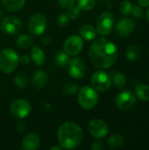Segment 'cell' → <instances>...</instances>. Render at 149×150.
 <instances>
[{"instance_id":"obj_38","label":"cell","mask_w":149,"mask_h":150,"mask_svg":"<svg viewBox=\"0 0 149 150\" xmlns=\"http://www.w3.org/2000/svg\"><path fill=\"white\" fill-rule=\"evenodd\" d=\"M50 149L51 150H61L62 149V148L60 146V147H58V146H54V147H52V148H50Z\"/></svg>"},{"instance_id":"obj_6","label":"cell","mask_w":149,"mask_h":150,"mask_svg":"<svg viewBox=\"0 0 149 150\" xmlns=\"http://www.w3.org/2000/svg\"><path fill=\"white\" fill-rule=\"evenodd\" d=\"M114 17L109 11L103 12L97 18V31L102 36L109 35L113 28Z\"/></svg>"},{"instance_id":"obj_17","label":"cell","mask_w":149,"mask_h":150,"mask_svg":"<svg viewBox=\"0 0 149 150\" xmlns=\"http://www.w3.org/2000/svg\"><path fill=\"white\" fill-rule=\"evenodd\" d=\"M25 0H1L3 8L8 11H18L23 8Z\"/></svg>"},{"instance_id":"obj_24","label":"cell","mask_w":149,"mask_h":150,"mask_svg":"<svg viewBox=\"0 0 149 150\" xmlns=\"http://www.w3.org/2000/svg\"><path fill=\"white\" fill-rule=\"evenodd\" d=\"M17 45L21 48H28L32 45V38L27 34H22L17 39Z\"/></svg>"},{"instance_id":"obj_37","label":"cell","mask_w":149,"mask_h":150,"mask_svg":"<svg viewBox=\"0 0 149 150\" xmlns=\"http://www.w3.org/2000/svg\"><path fill=\"white\" fill-rule=\"evenodd\" d=\"M139 4L141 7H148L149 6V0H137Z\"/></svg>"},{"instance_id":"obj_14","label":"cell","mask_w":149,"mask_h":150,"mask_svg":"<svg viewBox=\"0 0 149 150\" xmlns=\"http://www.w3.org/2000/svg\"><path fill=\"white\" fill-rule=\"evenodd\" d=\"M133 30H134V24L130 18H121L118 22L115 27L116 34L121 38L129 36L133 32Z\"/></svg>"},{"instance_id":"obj_10","label":"cell","mask_w":149,"mask_h":150,"mask_svg":"<svg viewBox=\"0 0 149 150\" xmlns=\"http://www.w3.org/2000/svg\"><path fill=\"white\" fill-rule=\"evenodd\" d=\"M136 103V96L133 92L130 91H124L120 92L115 99L116 106L122 111H126L135 105Z\"/></svg>"},{"instance_id":"obj_15","label":"cell","mask_w":149,"mask_h":150,"mask_svg":"<svg viewBox=\"0 0 149 150\" xmlns=\"http://www.w3.org/2000/svg\"><path fill=\"white\" fill-rule=\"evenodd\" d=\"M40 137L35 133L27 134L22 140V149L25 150L38 149L40 147Z\"/></svg>"},{"instance_id":"obj_12","label":"cell","mask_w":149,"mask_h":150,"mask_svg":"<svg viewBox=\"0 0 149 150\" xmlns=\"http://www.w3.org/2000/svg\"><path fill=\"white\" fill-rule=\"evenodd\" d=\"M88 129L90 135L97 139L104 138L108 134V126L104 120L100 119H94L90 120L88 126Z\"/></svg>"},{"instance_id":"obj_34","label":"cell","mask_w":149,"mask_h":150,"mask_svg":"<svg viewBox=\"0 0 149 150\" xmlns=\"http://www.w3.org/2000/svg\"><path fill=\"white\" fill-rule=\"evenodd\" d=\"M91 149L93 150H102L104 149V145L101 142H95L91 146Z\"/></svg>"},{"instance_id":"obj_31","label":"cell","mask_w":149,"mask_h":150,"mask_svg":"<svg viewBox=\"0 0 149 150\" xmlns=\"http://www.w3.org/2000/svg\"><path fill=\"white\" fill-rule=\"evenodd\" d=\"M57 22L61 26L67 25L69 22V18L68 17L67 14H61V15H59V17L57 18Z\"/></svg>"},{"instance_id":"obj_33","label":"cell","mask_w":149,"mask_h":150,"mask_svg":"<svg viewBox=\"0 0 149 150\" xmlns=\"http://www.w3.org/2000/svg\"><path fill=\"white\" fill-rule=\"evenodd\" d=\"M132 14L138 18H141L143 16V10L141 7L140 6H133V11H132Z\"/></svg>"},{"instance_id":"obj_28","label":"cell","mask_w":149,"mask_h":150,"mask_svg":"<svg viewBox=\"0 0 149 150\" xmlns=\"http://www.w3.org/2000/svg\"><path fill=\"white\" fill-rule=\"evenodd\" d=\"M133 4L132 3L129 1V0H124L121 4H120V6H119V10H120V12L123 14V15H129L132 13V11H133Z\"/></svg>"},{"instance_id":"obj_18","label":"cell","mask_w":149,"mask_h":150,"mask_svg":"<svg viewBox=\"0 0 149 150\" xmlns=\"http://www.w3.org/2000/svg\"><path fill=\"white\" fill-rule=\"evenodd\" d=\"M80 35L86 40H92L97 37V30L90 24H84L80 27Z\"/></svg>"},{"instance_id":"obj_22","label":"cell","mask_w":149,"mask_h":150,"mask_svg":"<svg viewBox=\"0 0 149 150\" xmlns=\"http://www.w3.org/2000/svg\"><path fill=\"white\" fill-rule=\"evenodd\" d=\"M55 63L59 66V67H65L68 64L69 62V54L64 51H59L56 54H55V58H54Z\"/></svg>"},{"instance_id":"obj_8","label":"cell","mask_w":149,"mask_h":150,"mask_svg":"<svg viewBox=\"0 0 149 150\" xmlns=\"http://www.w3.org/2000/svg\"><path fill=\"white\" fill-rule=\"evenodd\" d=\"M0 26L1 30L4 33L13 35L19 33V31L22 29L23 23L20 18L15 16H7L2 19Z\"/></svg>"},{"instance_id":"obj_26","label":"cell","mask_w":149,"mask_h":150,"mask_svg":"<svg viewBox=\"0 0 149 150\" xmlns=\"http://www.w3.org/2000/svg\"><path fill=\"white\" fill-rule=\"evenodd\" d=\"M14 83L20 89H25L28 84V78L24 72L18 73L14 77Z\"/></svg>"},{"instance_id":"obj_2","label":"cell","mask_w":149,"mask_h":150,"mask_svg":"<svg viewBox=\"0 0 149 150\" xmlns=\"http://www.w3.org/2000/svg\"><path fill=\"white\" fill-rule=\"evenodd\" d=\"M57 139L64 149H73L78 147L83 139V132L75 122H65L58 129Z\"/></svg>"},{"instance_id":"obj_16","label":"cell","mask_w":149,"mask_h":150,"mask_svg":"<svg viewBox=\"0 0 149 150\" xmlns=\"http://www.w3.org/2000/svg\"><path fill=\"white\" fill-rule=\"evenodd\" d=\"M48 81L47 74L43 70H38L34 73L32 78V85L36 90L42 89Z\"/></svg>"},{"instance_id":"obj_30","label":"cell","mask_w":149,"mask_h":150,"mask_svg":"<svg viewBox=\"0 0 149 150\" xmlns=\"http://www.w3.org/2000/svg\"><path fill=\"white\" fill-rule=\"evenodd\" d=\"M67 15L69 18L71 19H76L79 17L80 12H81V9L78 6H74L72 5L71 7H69L68 9H67Z\"/></svg>"},{"instance_id":"obj_23","label":"cell","mask_w":149,"mask_h":150,"mask_svg":"<svg viewBox=\"0 0 149 150\" xmlns=\"http://www.w3.org/2000/svg\"><path fill=\"white\" fill-rule=\"evenodd\" d=\"M111 79L113 82L114 85L118 88H123L126 85V76L119 72H112Z\"/></svg>"},{"instance_id":"obj_9","label":"cell","mask_w":149,"mask_h":150,"mask_svg":"<svg viewBox=\"0 0 149 150\" xmlns=\"http://www.w3.org/2000/svg\"><path fill=\"white\" fill-rule=\"evenodd\" d=\"M31 104L23 98L16 99L11 105V112L13 117L18 119L25 118L31 112Z\"/></svg>"},{"instance_id":"obj_25","label":"cell","mask_w":149,"mask_h":150,"mask_svg":"<svg viewBox=\"0 0 149 150\" xmlns=\"http://www.w3.org/2000/svg\"><path fill=\"white\" fill-rule=\"evenodd\" d=\"M108 145L112 149H117L124 144V139L119 134H112L107 140Z\"/></svg>"},{"instance_id":"obj_4","label":"cell","mask_w":149,"mask_h":150,"mask_svg":"<svg viewBox=\"0 0 149 150\" xmlns=\"http://www.w3.org/2000/svg\"><path fill=\"white\" fill-rule=\"evenodd\" d=\"M77 99L83 109L90 110L97 105L98 102V95L94 88L83 86L78 91Z\"/></svg>"},{"instance_id":"obj_35","label":"cell","mask_w":149,"mask_h":150,"mask_svg":"<svg viewBox=\"0 0 149 150\" xmlns=\"http://www.w3.org/2000/svg\"><path fill=\"white\" fill-rule=\"evenodd\" d=\"M19 62H21L25 65H27L29 63V62H30V59H29V57L27 55H22L19 58Z\"/></svg>"},{"instance_id":"obj_11","label":"cell","mask_w":149,"mask_h":150,"mask_svg":"<svg viewBox=\"0 0 149 150\" xmlns=\"http://www.w3.org/2000/svg\"><path fill=\"white\" fill-rule=\"evenodd\" d=\"M64 51L68 53L69 55H76L83 50V40L78 35L69 36L64 42L63 45Z\"/></svg>"},{"instance_id":"obj_19","label":"cell","mask_w":149,"mask_h":150,"mask_svg":"<svg viewBox=\"0 0 149 150\" xmlns=\"http://www.w3.org/2000/svg\"><path fill=\"white\" fill-rule=\"evenodd\" d=\"M31 58L32 62L38 65L41 66L45 62V54L40 47L38 46H33L31 49Z\"/></svg>"},{"instance_id":"obj_1","label":"cell","mask_w":149,"mask_h":150,"mask_svg":"<svg viewBox=\"0 0 149 150\" xmlns=\"http://www.w3.org/2000/svg\"><path fill=\"white\" fill-rule=\"evenodd\" d=\"M119 53L116 46L105 38L96 39L90 47L89 57L91 63L99 69H108L118 60Z\"/></svg>"},{"instance_id":"obj_39","label":"cell","mask_w":149,"mask_h":150,"mask_svg":"<svg viewBox=\"0 0 149 150\" xmlns=\"http://www.w3.org/2000/svg\"><path fill=\"white\" fill-rule=\"evenodd\" d=\"M2 16H3V11H2V10L0 9V19L2 18Z\"/></svg>"},{"instance_id":"obj_27","label":"cell","mask_w":149,"mask_h":150,"mask_svg":"<svg viewBox=\"0 0 149 150\" xmlns=\"http://www.w3.org/2000/svg\"><path fill=\"white\" fill-rule=\"evenodd\" d=\"M96 4V0H77V6L83 11H90Z\"/></svg>"},{"instance_id":"obj_32","label":"cell","mask_w":149,"mask_h":150,"mask_svg":"<svg viewBox=\"0 0 149 150\" xmlns=\"http://www.w3.org/2000/svg\"><path fill=\"white\" fill-rule=\"evenodd\" d=\"M59 5L63 9H68L72 5H74L75 0H57Z\"/></svg>"},{"instance_id":"obj_5","label":"cell","mask_w":149,"mask_h":150,"mask_svg":"<svg viewBox=\"0 0 149 150\" xmlns=\"http://www.w3.org/2000/svg\"><path fill=\"white\" fill-rule=\"evenodd\" d=\"M92 87L97 91H106L112 86L111 76L105 71H96L90 80Z\"/></svg>"},{"instance_id":"obj_13","label":"cell","mask_w":149,"mask_h":150,"mask_svg":"<svg viewBox=\"0 0 149 150\" xmlns=\"http://www.w3.org/2000/svg\"><path fill=\"white\" fill-rule=\"evenodd\" d=\"M86 64L81 58H74L68 64V74L74 78H83L86 74Z\"/></svg>"},{"instance_id":"obj_40","label":"cell","mask_w":149,"mask_h":150,"mask_svg":"<svg viewBox=\"0 0 149 150\" xmlns=\"http://www.w3.org/2000/svg\"><path fill=\"white\" fill-rule=\"evenodd\" d=\"M147 17H148V19L149 21V9L148 10V12H147Z\"/></svg>"},{"instance_id":"obj_29","label":"cell","mask_w":149,"mask_h":150,"mask_svg":"<svg viewBox=\"0 0 149 150\" xmlns=\"http://www.w3.org/2000/svg\"><path fill=\"white\" fill-rule=\"evenodd\" d=\"M77 91H78V85L75 83H68L65 84L64 88H63L64 93L68 96L76 94L77 92Z\"/></svg>"},{"instance_id":"obj_20","label":"cell","mask_w":149,"mask_h":150,"mask_svg":"<svg viewBox=\"0 0 149 150\" xmlns=\"http://www.w3.org/2000/svg\"><path fill=\"white\" fill-rule=\"evenodd\" d=\"M141 50L136 45H131L126 49V58L131 62H136L140 59Z\"/></svg>"},{"instance_id":"obj_36","label":"cell","mask_w":149,"mask_h":150,"mask_svg":"<svg viewBox=\"0 0 149 150\" xmlns=\"http://www.w3.org/2000/svg\"><path fill=\"white\" fill-rule=\"evenodd\" d=\"M17 129L18 132H24L25 129V125L24 122H18L17 124Z\"/></svg>"},{"instance_id":"obj_21","label":"cell","mask_w":149,"mask_h":150,"mask_svg":"<svg viewBox=\"0 0 149 150\" xmlns=\"http://www.w3.org/2000/svg\"><path fill=\"white\" fill-rule=\"evenodd\" d=\"M136 97L141 101H149V86L145 84L138 85L135 91Z\"/></svg>"},{"instance_id":"obj_3","label":"cell","mask_w":149,"mask_h":150,"mask_svg":"<svg viewBox=\"0 0 149 150\" xmlns=\"http://www.w3.org/2000/svg\"><path fill=\"white\" fill-rule=\"evenodd\" d=\"M19 56L11 48L0 51V70L5 74L12 73L18 66Z\"/></svg>"},{"instance_id":"obj_7","label":"cell","mask_w":149,"mask_h":150,"mask_svg":"<svg viewBox=\"0 0 149 150\" xmlns=\"http://www.w3.org/2000/svg\"><path fill=\"white\" fill-rule=\"evenodd\" d=\"M47 25V21L44 14L35 13L28 21V29L34 35L42 34Z\"/></svg>"}]
</instances>
